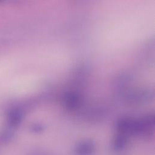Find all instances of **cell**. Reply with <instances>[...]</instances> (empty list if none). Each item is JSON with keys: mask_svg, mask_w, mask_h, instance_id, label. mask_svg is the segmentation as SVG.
Returning <instances> with one entry per match:
<instances>
[{"mask_svg": "<svg viewBox=\"0 0 155 155\" xmlns=\"http://www.w3.org/2000/svg\"><path fill=\"white\" fill-rule=\"evenodd\" d=\"M73 151L74 155H94L96 145L91 139H83L74 145Z\"/></svg>", "mask_w": 155, "mask_h": 155, "instance_id": "7a4b0ae2", "label": "cell"}, {"mask_svg": "<svg viewBox=\"0 0 155 155\" xmlns=\"http://www.w3.org/2000/svg\"><path fill=\"white\" fill-rule=\"evenodd\" d=\"M129 137L131 136L117 131L113 136L111 142V149L116 154L124 153L128 148Z\"/></svg>", "mask_w": 155, "mask_h": 155, "instance_id": "6da1fadb", "label": "cell"}]
</instances>
